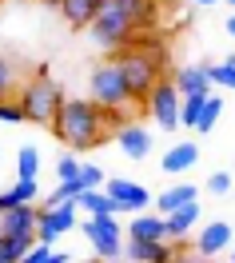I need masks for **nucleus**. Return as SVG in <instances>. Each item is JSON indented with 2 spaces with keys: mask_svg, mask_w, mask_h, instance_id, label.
Instances as JSON below:
<instances>
[{
  "mask_svg": "<svg viewBox=\"0 0 235 263\" xmlns=\"http://www.w3.org/2000/svg\"><path fill=\"white\" fill-rule=\"evenodd\" d=\"M120 128V112H108L96 100H64V108L52 124V136L72 152H92L108 140V128Z\"/></svg>",
  "mask_w": 235,
  "mask_h": 263,
  "instance_id": "obj_1",
  "label": "nucleus"
},
{
  "mask_svg": "<svg viewBox=\"0 0 235 263\" xmlns=\"http://www.w3.org/2000/svg\"><path fill=\"white\" fill-rule=\"evenodd\" d=\"M151 20H155V0H104L100 16L88 32H92V44H100L108 52H124L135 40L132 32Z\"/></svg>",
  "mask_w": 235,
  "mask_h": 263,
  "instance_id": "obj_2",
  "label": "nucleus"
},
{
  "mask_svg": "<svg viewBox=\"0 0 235 263\" xmlns=\"http://www.w3.org/2000/svg\"><path fill=\"white\" fill-rule=\"evenodd\" d=\"M16 100H20V108H24V120H28V124H40V128H52L56 116H60V108H64V92H60V84L48 76V68H40L32 80L16 92Z\"/></svg>",
  "mask_w": 235,
  "mask_h": 263,
  "instance_id": "obj_3",
  "label": "nucleus"
},
{
  "mask_svg": "<svg viewBox=\"0 0 235 263\" xmlns=\"http://www.w3.org/2000/svg\"><path fill=\"white\" fill-rule=\"evenodd\" d=\"M116 64L124 68V80L132 88V100L135 104H148V96L155 92V84L164 80L160 60L148 56V52H140V48H124V52H116Z\"/></svg>",
  "mask_w": 235,
  "mask_h": 263,
  "instance_id": "obj_4",
  "label": "nucleus"
},
{
  "mask_svg": "<svg viewBox=\"0 0 235 263\" xmlns=\"http://www.w3.org/2000/svg\"><path fill=\"white\" fill-rule=\"evenodd\" d=\"M88 88H92V100H96L100 108H108V112H124V108L132 104V88H128L124 68H120L116 60H104V64L92 68Z\"/></svg>",
  "mask_w": 235,
  "mask_h": 263,
  "instance_id": "obj_5",
  "label": "nucleus"
},
{
  "mask_svg": "<svg viewBox=\"0 0 235 263\" xmlns=\"http://www.w3.org/2000/svg\"><path fill=\"white\" fill-rule=\"evenodd\" d=\"M84 239L96 247L100 259H120L124 255V228L120 215H84Z\"/></svg>",
  "mask_w": 235,
  "mask_h": 263,
  "instance_id": "obj_6",
  "label": "nucleus"
},
{
  "mask_svg": "<svg viewBox=\"0 0 235 263\" xmlns=\"http://www.w3.org/2000/svg\"><path fill=\"white\" fill-rule=\"evenodd\" d=\"M180 104H184V96H180L175 80H168V76H164V80L155 84V92L148 96V104H144V108H148V116H151V120H155L164 132H175V128H180Z\"/></svg>",
  "mask_w": 235,
  "mask_h": 263,
  "instance_id": "obj_7",
  "label": "nucleus"
},
{
  "mask_svg": "<svg viewBox=\"0 0 235 263\" xmlns=\"http://www.w3.org/2000/svg\"><path fill=\"white\" fill-rule=\"evenodd\" d=\"M104 192H108V199H112V212H116V215H124V212L140 215V212H148L151 203H155V196H151L144 183H135V180H120V176L104 183Z\"/></svg>",
  "mask_w": 235,
  "mask_h": 263,
  "instance_id": "obj_8",
  "label": "nucleus"
},
{
  "mask_svg": "<svg viewBox=\"0 0 235 263\" xmlns=\"http://www.w3.org/2000/svg\"><path fill=\"white\" fill-rule=\"evenodd\" d=\"M80 223V208L76 203H64V208H40V219H36V243H56L64 231H72Z\"/></svg>",
  "mask_w": 235,
  "mask_h": 263,
  "instance_id": "obj_9",
  "label": "nucleus"
},
{
  "mask_svg": "<svg viewBox=\"0 0 235 263\" xmlns=\"http://www.w3.org/2000/svg\"><path fill=\"white\" fill-rule=\"evenodd\" d=\"M116 148L128 160H148L151 156V132L144 124H120L116 128Z\"/></svg>",
  "mask_w": 235,
  "mask_h": 263,
  "instance_id": "obj_10",
  "label": "nucleus"
},
{
  "mask_svg": "<svg viewBox=\"0 0 235 263\" xmlns=\"http://www.w3.org/2000/svg\"><path fill=\"white\" fill-rule=\"evenodd\" d=\"M231 223H223V219H211L207 228H200V239H195V251H200L203 259H211L219 251H227L231 247Z\"/></svg>",
  "mask_w": 235,
  "mask_h": 263,
  "instance_id": "obj_11",
  "label": "nucleus"
},
{
  "mask_svg": "<svg viewBox=\"0 0 235 263\" xmlns=\"http://www.w3.org/2000/svg\"><path fill=\"white\" fill-rule=\"evenodd\" d=\"M100 8H104V0H60V16H64L76 32L92 28L96 16H100Z\"/></svg>",
  "mask_w": 235,
  "mask_h": 263,
  "instance_id": "obj_12",
  "label": "nucleus"
},
{
  "mask_svg": "<svg viewBox=\"0 0 235 263\" xmlns=\"http://www.w3.org/2000/svg\"><path fill=\"white\" fill-rule=\"evenodd\" d=\"M36 219H40V208H36V203L12 208V212L0 215V235H36Z\"/></svg>",
  "mask_w": 235,
  "mask_h": 263,
  "instance_id": "obj_13",
  "label": "nucleus"
},
{
  "mask_svg": "<svg viewBox=\"0 0 235 263\" xmlns=\"http://www.w3.org/2000/svg\"><path fill=\"white\" fill-rule=\"evenodd\" d=\"M128 239H148V243H160V239H168V219L160 212H140L128 223Z\"/></svg>",
  "mask_w": 235,
  "mask_h": 263,
  "instance_id": "obj_14",
  "label": "nucleus"
},
{
  "mask_svg": "<svg viewBox=\"0 0 235 263\" xmlns=\"http://www.w3.org/2000/svg\"><path fill=\"white\" fill-rule=\"evenodd\" d=\"M124 255L132 263H171V239H160V243L128 239V243H124Z\"/></svg>",
  "mask_w": 235,
  "mask_h": 263,
  "instance_id": "obj_15",
  "label": "nucleus"
},
{
  "mask_svg": "<svg viewBox=\"0 0 235 263\" xmlns=\"http://www.w3.org/2000/svg\"><path fill=\"white\" fill-rule=\"evenodd\" d=\"M171 80H175V88H180V96H211V80H207V68L203 64L180 68Z\"/></svg>",
  "mask_w": 235,
  "mask_h": 263,
  "instance_id": "obj_16",
  "label": "nucleus"
},
{
  "mask_svg": "<svg viewBox=\"0 0 235 263\" xmlns=\"http://www.w3.org/2000/svg\"><path fill=\"white\" fill-rule=\"evenodd\" d=\"M195 160H200V148L191 144V140H180V144H171L168 152H164V172L168 176H180V172H187V167H195Z\"/></svg>",
  "mask_w": 235,
  "mask_h": 263,
  "instance_id": "obj_17",
  "label": "nucleus"
},
{
  "mask_svg": "<svg viewBox=\"0 0 235 263\" xmlns=\"http://www.w3.org/2000/svg\"><path fill=\"white\" fill-rule=\"evenodd\" d=\"M195 196H200L195 183H175V187H168V192L155 196V212L171 215V212H180V208H187V203H195Z\"/></svg>",
  "mask_w": 235,
  "mask_h": 263,
  "instance_id": "obj_18",
  "label": "nucleus"
},
{
  "mask_svg": "<svg viewBox=\"0 0 235 263\" xmlns=\"http://www.w3.org/2000/svg\"><path fill=\"white\" fill-rule=\"evenodd\" d=\"M168 219V239L171 243H180L187 231L200 223V203H187V208H180V212H171V215H164Z\"/></svg>",
  "mask_w": 235,
  "mask_h": 263,
  "instance_id": "obj_19",
  "label": "nucleus"
},
{
  "mask_svg": "<svg viewBox=\"0 0 235 263\" xmlns=\"http://www.w3.org/2000/svg\"><path fill=\"white\" fill-rule=\"evenodd\" d=\"M76 208H84V215H116V212H112V199H108V192H104V187L84 192V196L76 199Z\"/></svg>",
  "mask_w": 235,
  "mask_h": 263,
  "instance_id": "obj_20",
  "label": "nucleus"
},
{
  "mask_svg": "<svg viewBox=\"0 0 235 263\" xmlns=\"http://www.w3.org/2000/svg\"><path fill=\"white\" fill-rule=\"evenodd\" d=\"M203 104H207V96H184V104H180V128L195 132V124L203 116Z\"/></svg>",
  "mask_w": 235,
  "mask_h": 263,
  "instance_id": "obj_21",
  "label": "nucleus"
},
{
  "mask_svg": "<svg viewBox=\"0 0 235 263\" xmlns=\"http://www.w3.org/2000/svg\"><path fill=\"white\" fill-rule=\"evenodd\" d=\"M36 172H40V152L28 144V148H20V156H16V180H36Z\"/></svg>",
  "mask_w": 235,
  "mask_h": 263,
  "instance_id": "obj_22",
  "label": "nucleus"
},
{
  "mask_svg": "<svg viewBox=\"0 0 235 263\" xmlns=\"http://www.w3.org/2000/svg\"><path fill=\"white\" fill-rule=\"evenodd\" d=\"M207 80L216 84V88L235 92V64H231V60H223V64H207Z\"/></svg>",
  "mask_w": 235,
  "mask_h": 263,
  "instance_id": "obj_23",
  "label": "nucleus"
},
{
  "mask_svg": "<svg viewBox=\"0 0 235 263\" xmlns=\"http://www.w3.org/2000/svg\"><path fill=\"white\" fill-rule=\"evenodd\" d=\"M219 112H223V100L219 96H207V104H203V116H200V124H195V132L200 136H211V128H216V120Z\"/></svg>",
  "mask_w": 235,
  "mask_h": 263,
  "instance_id": "obj_24",
  "label": "nucleus"
},
{
  "mask_svg": "<svg viewBox=\"0 0 235 263\" xmlns=\"http://www.w3.org/2000/svg\"><path fill=\"white\" fill-rule=\"evenodd\" d=\"M16 92V64L8 56H0V100H8Z\"/></svg>",
  "mask_w": 235,
  "mask_h": 263,
  "instance_id": "obj_25",
  "label": "nucleus"
},
{
  "mask_svg": "<svg viewBox=\"0 0 235 263\" xmlns=\"http://www.w3.org/2000/svg\"><path fill=\"white\" fill-rule=\"evenodd\" d=\"M80 160H76V156H60V160H56V176H60V183L64 180H80Z\"/></svg>",
  "mask_w": 235,
  "mask_h": 263,
  "instance_id": "obj_26",
  "label": "nucleus"
},
{
  "mask_svg": "<svg viewBox=\"0 0 235 263\" xmlns=\"http://www.w3.org/2000/svg\"><path fill=\"white\" fill-rule=\"evenodd\" d=\"M0 124H24L20 100H0Z\"/></svg>",
  "mask_w": 235,
  "mask_h": 263,
  "instance_id": "obj_27",
  "label": "nucleus"
},
{
  "mask_svg": "<svg viewBox=\"0 0 235 263\" xmlns=\"http://www.w3.org/2000/svg\"><path fill=\"white\" fill-rule=\"evenodd\" d=\"M80 183H84L88 192H92V187H104L108 180H104V172H100L96 164H84V167H80Z\"/></svg>",
  "mask_w": 235,
  "mask_h": 263,
  "instance_id": "obj_28",
  "label": "nucleus"
},
{
  "mask_svg": "<svg viewBox=\"0 0 235 263\" xmlns=\"http://www.w3.org/2000/svg\"><path fill=\"white\" fill-rule=\"evenodd\" d=\"M207 192H211V196H227V192H231V176H227V172H211Z\"/></svg>",
  "mask_w": 235,
  "mask_h": 263,
  "instance_id": "obj_29",
  "label": "nucleus"
},
{
  "mask_svg": "<svg viewBox=\"0 0 235 263\" xmlns=\"http://www.w3.org/2000/svg\"><path fill=\"white\" fill-rule=\"evenodd\" d=\"M52 251H56V247H48V243H36V247H32V251H28V255H24L20 263H48V259H52Z\"/></svg>",
  "mask_w": 235,
  "mask_h": 263,
  "instance_id": "obj_30",
  "label": "nucleus"
},
{
  "mask_svg": "<svg viewBox=\"0 0 235 263\" xmlns=\"http://www.w3.org/2000/svg\"><path fill=\"white\" fill-rule=\"evenodd\" d=\"M48 263H72V255H64V251H52V259Z\"/></svg>",
  "mask_w": 235,
  "mask_h": 263,
  "instance_id": "obj_31",
  "label": "nucleus"
},
{
  "mask_svg": "<svg viewBox=\"0 0 235 263\" xmlns=\"http://www.w3.org/2000/svg\"><path fill=\"white\" fill-rule=\"evenodd\" d=\"M227 36H235V16H227Z\"/></svg>",
  "mask_w": 235,
  "mask_h": 263,
  "instance_id": "obj_32",
  "label": "nucleus"
},
{
  "mask_svg": "<svg viewBox=\"0 0 235 263\" xmlns=\"http://www.w3.org/2000/svg\"><path fill=\"white\" fill-rule=\"evenodd\" d=\"M195 4H216V0H195Z\"/></svg>",
  "mask_w": 235,
  "mask_h": 263,
  "instance_id": "obj_33",
  "label": "nucleus"
},
{
  "mask_svg": "<svg viewBox=\"0 0 235 263\" xmlns=\"http://www.w3.org/2000/svg\"><path fill=\"white\" fill-rule=\"evenodd\" d=\"M231 263H235V251H231Z\"/></svg>",
  "mask_w": 235,
  "mask_h": 263,
  "instance_id": "obj_34",
  "label": "nucleus"
},
{
  "mask_svg": "<svg viewBox=\"0 0 235 263\" xmlns=\"http://www.w3.org/2000/svg\"><path fill=\"white\" fill-rule=\"evenodd\" d=\"M0 243H4V235H0Z\"/></svg>",
  "mask_w": 235,
  "mask_h": 263,
  "instance_id": "obj_35",
  "label": "nucleus"
},
{
  "mask_svg": "<svg viewBox=\"0 0 235 263\" xmlns=\"http://www.w3.org/2000/svg\"><path fill=\"white\" fill-rule=\"evenodd\" d=\"M227 4H235V0H227Z\"/></svg>",
  "mask_w": 235,
  "mask_h": 263,
  "instance_id": "obj_36",
  "label": "nucleus"
},
{
  "mask_svg": "<svg viewBox=\"0 0 235 263\" xmlns=\"http://www.w3.org/2000/svg\"><path fill=\"white\" fill-rule=\"evenodd\" d=\"M231 64H235V56H231Z\"/></svg>",
  "mask_w": 235,
  "mask_h": 263,
  "instance_id": "obj_37",
  "label": "nucleus"
},
{
  "mask_svg": "<svg viewBox=\"0 0 235 263\" xmlns=\"http://www.w3.org/2000/svg\"><path fill=\"white\" fill-rule=\"evenodd\" d=\"M72 263H80V259H72Z\"/></svg>",
  "mask_w": 235,
  "mask_h": 263,
  "instance_id": "obj_38",
  "label": "nucleus"
}]
</instances>
